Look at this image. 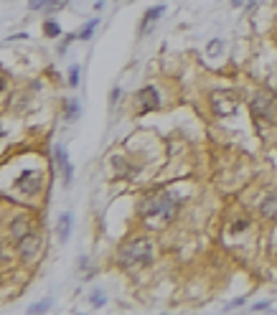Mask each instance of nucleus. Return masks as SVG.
Wrapping results in <instances>:
<instances>
[{
	"mask_svg": "<svg viewBox=\"0 0 277 315\" xmlns=\"http://www.w3.org/2000/svg\"><path fill=\"white\" fill-rule=\"evenodd\" d=\"M175 211H178V198L168 193V191H158V193H150L148 198H142L140 216L153 229H160L175 216Z\"/></svg>",
	"mask_w": 277,
	"mask_h": 315,
	"instance_id": "1",
	"label": "nucleus"
},
{
	"mask_svg": "<svg viewBox=\"0 0 277 315\" xmlns=\"http://www.w3.org/2000/svg\"><path fill=\"white\" fill-rule=\"evenodd\" d=\"M150 260H153V244L148 239L130 242L125 249H122V254H120V262H122V267H127V269L150 264Z\"/></svg>",
	"mask_w": 277,
	"mask_h": 315,
	"instance_id": "2",
	"label": "nucleus"
},
{
	"mask_svg": "<svg viewBox=\"0 0 277 315\" xmlns=\"http://www.w3.org/2000/svg\"><path fill=\"white\" fill-rule=\"evenodd\" d=\"M252 112L257 117H264L267 122H272L277 117V99H275V94L270 92V89L267 92H260L252 99Z\"/></svg>",
	"mask_w": 277,
	"mask_h": 315,
	"instance_id": "3",
	"label": "nucleus"
},
{
	"mask_svg": "<svg viewBox=\"0 0 277 315\" xmlns=\"http://www.w3.org/2000/svg\"><path fill=\"white\" fill-rule=\"evenodd\" d=\"M211 105H214V112L221 117H229L237 112V97L231 89H216L211 94Z\"/></svg>",
	"mask_w": 277,
	"mask_h": 315,
	"instance_id": "4",
	"label": "nucleus"
},
{
	"mask_svg": "<svg viewBox=\"0 0 277 315\" xmlns=\"http://www.w3.org/2000/svg\"><path fill=\"white\" fill-rule=\"evenodd\" d=\"M16 188L23 191V193H36L41 188V173L38 171H23L16 181Z\"/></svg>",
	"mask_w": 277,
	"mask_h": 315,
	"instance_id": "5",
	"label": "nucleus"
},
{
	"mask_svg": "<svg viewBox=\"0 0 277 315\" xmlns=\"http://www.w3.org/2000/svg\"><path fill=\"white\" fill-rule=\"evenodd\" d=\"M38 249H41V236H38V234H33V231H31L28 236H23V239L18 242V252L23 254L26 260H31V257L36 254Z\"/></svg>",
	"mask_w": 277,
	"mask_h": 315,
	"instance_id": "6",
	"label": "nucleus"
},
{
	"mask_svg": "<svg viewBox=\"0 0 277 315\" xmlns=\"http://www.w3.org/2000/svg\"><path fill=\"white\" fill-rule=\"evenodd\" d=\"M53 158H56V165L61 168V173H64V183L69 186L71 183V163H69V158H66L64 145H56V148H53Z\"/></svg>",
	"mask_w": 277,
	"mask_h": 315,
	"instance_id": "7",
	"label": "nucleus"
},
{
	"mask_svg": "<svg viewBox=\"0 0 277 315\" xmlns=\"http://www.w3.org/2000/svg\"><path fill=\"white\" fill-rule=\"evenodd\" d=\"M140 105H142V112L158 109V105H160L158 89H155V87H145V89H142V92H140Z\"/></svg>",
	"mask_w": 277,
	"mask_h": 315,
	"instance_id": "8",
	"label": "nucleus"
},
{
	"mask_svg": "<svg viewBox=\"0 0 277 315\" xmlns=\"http://www.w3.org/2000/svg\"><path fill=\"white\" fill-rule=\"evenodd\" d=\"M56 234H59L61 244H66V242H69V234H71V211H64L61 216H59V224H56Z\"/></svg>",
	"mask_w": 277,
	"mask_h": 315,
	"instance_id": "9",
	"label": "nucleus"
},
{
	"mask_svg": "<svg viewBox=\"0 0 277 315\" xmlns=\"http://www.w3.org/2000/svg\"><path fill=\"white\" fill-rule=\"evenodd\" d=\"M31 234V224H28V219H16L13 224H10V236H13L16 242H20L23 236H28Z\"/></svg>",
	"mask_w": 277,
	"mask_h": 315,
	"instance_id": "10",
	"label": "nucleus"
},
{
	"mask_svg": "<svg viewBox=\"0 0 277 315\" xmlns=\"http://www.w3.org/2000/svg\"><path fill=\"white\" fill-rule=\"evenodd\" d=\"M163 10H165L163 5H155V8H150L148 13H145V18H142V23H140V33H148V31H150V23H153L155 18H160V16H163Z\"/></svg>",
	"mask_w": 277,
	"mask_h": 315,
	"instance_id": "11",
	"label": "nucleus"
},
{
	"mask_svg": "<svg viewBox=\"0 0 277 315\" xmlns=\"http://www.w3.org/2000/svg\"><path fill=\"white\" fill-rule=\"evenodd\" d=\"M260 211H262V216H270V219H277V196L272 193V196H267L262 201V206H260Z\"/></svg>",
	"mask_w": 277,
	"mask_h": 315,
	"instance_id": "12",
	"label": "nucleus"
},
{
	"mask_svg": "<svg viewBox=\"0 0 277 315\" xmlns=\"http://www.w3.org/2000/svg\"><path fill=\"white\" fill-rule=\"evenodd\" d=\"M43 33H46L49 38H56V36H61V26L56 20H46V23H43Z\"/></svg>",
	"mask_w": 277,
	"mask_h": 315,
	"instance_id": "13",
	"label": "nucleus"
},
{
	"mask_svg": "<svg viewBox=\"0 0 277 315\" xmlns=\"http://www.w3.org/2000/svg\"><path fill=\"white\" fill-rule=\"evenodd\" d=\"M221 46H224V41H221V38H214L211 43H208V49H206V53L211 56V59H216V56L221 53Z\"/></svg>",
	"mask_w": 277,
	"mask_h": 315,
	"instance_id": "14",
	"label": "nucleus"
},
{
	"mask_svg": "<svg viewBox=\"0 0 277 315\" xmlns=\"http://www.w3.org/2000/svg\"><path fill=\"white\" fill-rule=\"evenodd\" d=\"M97 26H99V23H97V20H89V23H87V26H84V31L79 33V38H84V41H87V38H89V36H92V33H94V28H97Z\"/></svg>",
	"mask_w": 277,
	"mask_h": 315,
	"instance_id": "15",
	"label": "nucleus"
},
{
	"mask_svg": "<svg viewBox=\"0 0 277 315\" xmlns=\"http://www.w3.org/2000/svg\"><path fill=\"white\" fill-rule=\"evenodd\" d=\"M49 3H51V0H31V10H46L49 8Z\"/></svg>",
	"mask_w": 277,
	"mask_h": 315,
	"instance_id": "16",
	"label": "nucleus"
},
{
	"mask_svg": "<svg viewBox=\"0 0 277 315\" xmlns=\"http://www.w3.org/2000/svg\"><path fill=\"white\" fill-rule=\"evenodd\" d=\"M69 84L71 87L79 84V66H71V69H69Z\"/></svg>",
	"mask_w": 277,
	"mask_h": 315,
	"instance_id": "17",
	"label": "nucleus"
},
{
	"mask_svg": "<svg viewBox=\"0 0 277 315\" xmlns=\"http://www.w3.org/2000/svg\"><path fill=\"white\" fill-rule=\"evenodd\" d=\"M112 165L117 168V173H127V163L122 160V158H112Z\"/></svg>",
	"mask_w": 277,
	"mask_h": 315,
	"instance_id": "18",
	"label": "nucleus"
},
{
	"mask_svg": "<svg viewBox=\"0 0 277 315\" xmlns=\"http://www.w3.org/2000/svg\"><path fill=\"white\" fill-rule=\"evenodd\" d=\"M66 3H69V0H51L46 10H49V13H53V10H61V8H64Z\"/></svg>",
	"mask_w": 277,
	"mask_h": 315,
	"instance_id": "19",
	"label": "nucleus"
},
{
	"mask_svg": "<svg viewBox=\"0 0 277 315\" xmlns=\"http://www.w3.org/2000/svg\"><path fill=\"white\" fill-rule=\"evenodd\" d=\"M46 308H49V302H36V305H31V308H28V313H31V315H36V313H46Z\"/></svg>",
	"mask_w": 277,
	"mask_h": 315,
	"instance_id": "20",
	"label": "nucleus"
},
{
	"mask_svg": "<svg viewBox=\"0 0 277 315\" xmlns=\"http://www.w3.org/2000/svg\"><path fill=\"white\" fill-rule=\"evenodd\" d=\"M66 107H69V109H66V120H74L76 112H79V105H76V102H69Z\"/></svg>",
	"mask_w": 277,
	"mask_h": 315,
	"instance_id": "21",
	"label": "nucleus"
},
{
	"mask_svg": "<svg viewBox=\"0 0 277 315\" xmlns=\"http://www.w3.org/2000/svg\"><path fill=\"white\" fill-rule=\"evenodd\" d=\"M247 227H249V221L244 219V221H237V224H234V227H231V231H234V234H239V231H244Z\"/></svg>",
	"mask_w": 277,
	"mask_h": 315,
	"instance_id": "22",
	"label": "nucleus"
},
{
	"mask_svg": "<svg viewBox=\"0 0 277 315\" xmlns=\"http://www.w3.org/2000/svg\"><path fill=\"white\" fill-rule=\"evenodd\" d=\"M92 305H104V295H102V292H94V295H92Z\"/></svg>",
	"mask_w": 277,
	"mask_h": 315,
	"instance_id": "23",
	"label": "nucleus"
},
{
	"mask_svg": "<svg viewBox=\"0 0 277 315\" xmlns=\"http://www.w3.org/2000/svg\"><path fill=\"white\" fill-rule=\"evenodd\" d=\"M267 308H270V302H257L252 310H254V313H262V310H267Z\"/></svg>",
	"mask_w": 277,
	"mask_h": 315,
	"instance_id": "24",
	"label": "nucleus"
},
{
	"mask_svg": "<svg viewBox=\"0 0 277 315\" xmlns=\"http://www.w3.org/2000/svg\"><path fill=\"white\" fill-rule=\"evenodd\" d=\"M117 97H120V89H117V87H115V89H112V94H109V99H112V105H115V102H117Z\"/></svg>",
	"mask_w": 277,
	"mask_h": 315,
	"instance_id": "25",
	"label": "nucleus"
},
{
	"mask_svg": "<svg viewBox=\"0 0 277 315\" xmlns=\"http://www.w3.org/2000/svg\"><path fill=\"white\" fill-rule=\"evenodd\" d=\"M231 3H234V5H239V3H242V0H231Z\"/></svg>",
	"mask_w": 277,
	"mask_h": 315,
	"instance_id": "26",
	"label": "nucleus"
}]
</instances>
